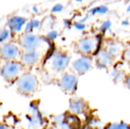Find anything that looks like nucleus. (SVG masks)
Returning a JSON list of instances; mask_svg holds the SVG:
<instances>
[{
	"label": "nucleus",
	"mask_w": 130,
	"mask_h": 129,
	"mask_svg": "<svg viewBox=\"0 0 130 129\" xmlns=\"http://www.w3.org/2000/svg\"><path fill=\"white\" fill-rule=\"evenodd\" d=\"M103 37L100 34L87 35L76 40L74 50L79 56L94 57L101 47Z\"/></svg>",
	"instance_id": "1"
},
{
	"label": "nucleus",
	"mask_w": 130,
	"mask_h": 129,
	"mask_svg": "<svg viewBox=\"0 0 130 129\" xmlns=\"http://www.w3.org/2000/svg\"><path fill=\"white\" fill-rule=\"evenodd\" d=\"M18 92L25 97L33 96L37 90L39 81L37 76L29 71H24L14 81Z\"/></svg>",
	"instance_id": "2"
},
{
	"label": "nucleus",
	"mask_w": 130,
	"mask_h": 129,
	"mask_svg": "<svg viewBox=\"0 0 130 129\" xmlns=\"http://www.w3.org/2000/svg\"><path fill=\"white\" fill-rule=\"evenodd\" d=\"M25 68L19 59L4 61L0 67V75L8 82H14L25 71Z\"/></svg>",
	"instance_id": "3"
},
{
	"label": "nucleus",
	"mask_w": 130,
	"mask_h": 129,
	"mask_svg": "<svg viewBox=\"0 0 130 129\" xmlns=\"http://www.w3.org/2000/svg\"><path fill=\"white\" fill-rule=\"evenodd\" d=\"M70 64V56L66 51L61 49L54 51L48 60V65L50 68L56 73H62L66 71Z\"/></svg>",
	"instance_id": "4"
},
{
	"label": "nucleus",
	"mask_w": 130,
	"mask_h": 129,
	"mask_svg": "<svg viewBox=\"0 0 130 129\" xmlns=\"http://www.w3.org/2000/svg\"><path fill=\"white\" fill-rule=\"evenodd\" d=\"M18 45L21 50H41L45 44V40L33 33H24L18 39Z\"/></svg>",
	"instance_id": "5"
},
{
	"label": "nucleus",
	"mask_w": 130,
	"mask_h": 129,
	"mask_svg": "<svg viewBox=\"0 0 130 129\" xmlns=\"http://www.w3.org/2000/svg\"><path fill=\"white\" fill-rule=\"evenodd\" d=\"M78 75L72 72H62L58 80L59 87L66 94H74L78 88Z\"/></svg>",
	"instance_id": "6"
},
{
	"label": "nucleus",
	"mask_w": 130,
	"mask_h": 129,
	"mask_svg": "<svg viewBox=\"0 0 130 129\" xmlns=\"http://www.w3.org/2000/svg\"><path fill=\"white\" fill-rule=\"evenodd\" d=\"M21 51L18 43L14 42L2 43L0 44V59L3 61L18 60Z\"/></svg>",
	"instance_id": "7"
},
{
	"label": "nucleus",
	"mask_w": 130,
	"mask_h": 129,
	"mask_svg": "<svg viewBox=\"0 0 130 129\" xmlns=\"http://www.w3.org/2000/svg\"><path fill=\"white\" fill-rule=\"evenodd\" d=\"M94 65V57L80 56L79 58L72 62V71L77 75H83L88 73Z\"/></svg>",
	"instance_id": "8"
},
{
	"label": "nucleus",
	"mask_w": 130,
	"mask_h": 129,
	"mask_svg": "<svg viewBox=\"0 0 130 129\" xmlns=\"http://www.w3.org/2000/svg\"><path fill=\"white\" fill-rule=\"evenodd\" d=\"M43 59V51L41 50H22L19 60L26 67L37 65Z\"/></svg>",
	"instance_id": "9"
},
{
	"label": "nucleus",
	"mask_w": 130,
	"mask_h": 129,
	"mask_svg": "<svg viewBox=\"0 0 130 129\" xmlns=\"http://www.w3.org/2000/svg\"><path fill=\"white\" fill-rule=\"evenodd\" d=\"M117 59V58H115L113 55H111L101 46L94 56V65L98 68L106 69L112 67L116 62Z\"/></svg>",
	"instance_id": "10"
},
{
	"label": "nucleus",
	"mask_w": 130,
	"mask_h": 129,
	"mask_svg": "<svg viewBox=\"0 0 130 129\" xmlns=\"http://www.w3.org/2000/svg\"><path fill=\"white\" fill-rule=\"evenodd\" d=\"M124 43L118 40L108 37L107 39L102 40L101 46L104 48L108 52L113 55L115 58H120L123 49L124 48Z\"/></svg>",
	"instance_id": "11"
},
{
	"label": "nucleus",
	"mask_w": 130,
	"mask_h": 129,
	"mask_svg": "<svg viewBox=\"0 0 130 129\" xmlns=\"http://www.w3.org/2000/svg\"><path fill=\"white\" fill-rule=\"evenodd\" d=\"M88 109V104L83 98L72 97L69 100V112L71 114L79 116L85 114Z\"/></svg>",
	"instance_id": "12"
},
{
	"label": "nucleus",
	"mask_w": 130,
	"mask_h": 129,
	"mask_svg": "<svg viewBox=\"0 0 130 129\" xmlns=\"http://www.w3.org/2000/svg\"><path fill=\"white\" fill-rule=\"evenodd\" d=\"M26 20L21 16H14L9 19L8 22V29L11 32H19L25 27Z\"/></svg>",
	"instance_id": "13"
},
{
	"label": "nucleus",
	"mask_w": 130,
	"mask_h": 129,
	"mask_svg": "<svg viewBox=\"0 0 130 129\" xmlns=\"http://www.w3.org/2000/svg\"><path fill=\"white\" fill-rule=\"evenodd\" d=\"M120 59L125 63L130 64V41L125 43L124 48L120 56Z\"/></svg>",
	"instance_id": "14"
},
{
	"label": "nucleus",
	"mask_w": 130,
	"mask_h": 129,
	"mask_svg": "<svg viewBox=\"0 0 130 129\" xmlns=\"http://www.w3.org/2000/svg\"><path fill=\"white\" fill-rule=\"evenodd\" d=\"M104 129H130V125L123 122H111L107 124Z\"/></svg>",
	"instance_id": "15"
},
{
	"label": "nucleus",
	"mask_w": 130,
	"mask_h": 129,
	"mask_svg": "<svg viewBox=\"0 0 130 129\" xmlns=\"http://www.w3.org/2000/svg\"><path fill=\"white\" fill-rule=\"evenodd\" d=\"M38 27H40V21L37 20H32L25 24L24 30L26 33H32L34 30H35Z\"/></svg>",
	"instance_id": "16"
},
{
	"label": "nucleus",
	"mask_w": 130,
	"mask_h": 129,
	"mask_svg": "<svg viewBox=\"0 0 130 129\" xmlns=\"http://www.w3.org/2000/svg\"><path fill=\"white\" fill-rule=\"evenodd\" d=\"M11 31L9 29H4L0 31V44L8 42Z\"/></svg>",
	"instance_id": "17"
},
{
	"label": "nucleus",
	"mask_w": 130,
	"mask_h": 129,
	"mask_svg": "<svg viewBox=\"0 0 130 129\" xmlns=\"http://www.w3.org/2000/svg\"><path fill=\"white\" fill-rule=\"evenodd\" d=\"M122 81L125 85V87L130 90V71L123 74L122 77Z\"/></svg>",
	"instance_id": "18"
},
{
	"label": "nucleus",
	"mask_w": 130,
	"mask_h": 129,
	"mask_svg": "<svg viewBox=\"0 0 130 129\" xmlns=\"http://www.w3.org/2000/svg\"><path fill=\"white\" fill-rule=\"evenodd\" d=\"M56 36H57L56 32L54 31V30H53V31H50V32L47 34L46 38H47L48 40H53L54 39L56 38Z\"/></svg>",
	"instance_id": "19"
},
{
	"label": "nucleus",
	"mask_w": 130,
	"mask_h": 129,
	"mask_svg": "<svg viewBox=\"0 0 130 129\" xmlns=\"http://www.w3.org/2000/svg\"><path fill=\"white\" fill-rule=\"evenodd\" d=\"M0 129H11L8 125H7L5 123H2L0 122Z\"/></svg>",
	"instance_id": "20"
}]
</instances>
